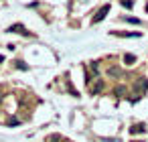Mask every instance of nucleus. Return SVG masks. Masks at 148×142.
Wrapping results in <instances>:
<instances>
[{
	"label": "nucleus",
	"mask_w": 148,
	"mask_h": 142,
	"mask_svg": "<svg viewBox=\"0 0 148 142\" xmlns=\"http://www.w3.org/2000/svg\"><path fill=\"white\" fill-rule=\"evenodd\" d=\"M148 89V79L146 77H140L136 83H134V91H136V97H130V102L134 104V102H138L140 97H142V93Z\"/></svg>",
	"instance_id": "obj_1"
},
{
	"label": "nucleus",
	"mask_w": 148,
	"mask_h": 142,
	"mask_svg": "<svg viewBox=\"0 0 148 142\" xmlns=\"http://www.w3.org/2000/svg\"><path fill=\"white\" fill-rule=\"evenodd\" d=\"M108 12H110V4H103V6H101V8H99V10H97V14H95V16H93V19H91V23H93V25H95V23H99V21H103V19H106V14H108Z\"/></svg>",
	"instance_id": "obj_2"
},
{
	"label": "nucleus",
	"mask_w": 148,
	"mask_h": 142,
	"mask_svg": "<svg viewBox=\"0 0 148 142\" xmlns=\"http://www.w3.org/2000/svg\"><path fill=\"white\" fill-rule=\"evenodd\" d=\"M8 33H23V35H31L23 25H12V27H8Z\"/></svg>",
	"instance_id": "obj_3"
},
{
	"label": "nucleus",
	"mask_w": 148,
	"mask_h": 142,
	"mask_svg": "<svg viewBox=\"0 0 148 142\" xmlns=\"http://www.w3.org/2000/svg\"><path fill=\"white\" fill-rule=\"evenodd\" d=\"M130 132H132V134H144V132H146V126H144V124H134V126L130 128Z\"/></svg>",
	"instance_id": "obj_4"
},
{
	"label": "nucleus",
	"mask_w": 148,
	"mask_h": 142,
	"mask_svg": "<svg viewBox=\"0 0 148 142\" xmlns=\"http://www.w3.org/2000/svg\"><path fill=\"white\" fill-rule=\"evenodd\" d=\"M124 63H126V65H134V63H136V57H134L132 53H126V55H124Z\"/></svg>",
	"instance_id": "obj_5"
},
{
	"label": "nucleus",
	"mask_w": 148,
	"mask_h": 142,
	"mask_svg": "<svg viewBox=\"0 0 148 142\" xmlns=\"http://www.w3.org/2000/svg\"><path fill=\"white\" fill-rule=\"evenodd\" d=\"M108 75H112V77H118V75H120V69H118V67H114V65H112V67H110V69H108Z\"/></svg>",
	"instance_id": "obj_6"
},
{
	"label": "nucleus",
	"mask_w": 148,
	"mask_h": 142,
	"mask_svg": "<svg viewBox=\"0 0 148 142\" xmlns=\"http://www.w3.org/2000/svg\"><path fill=\"white\" fill-rule=\"evenodd\" d=\"M124 93H126V87H124V85H118V87H116V95L120 97V95H124Z\"/></svg>",
	"instance_id": "obj_7"
},
{
	"label": "nucleus",
	"mask_w": 148,
	"mask_h": 142,
	"mask_svg": "<svg viewBox=\"0 0 148 142\" xmlns=\"http://www.w3.org/2000/svg\"><path fill=\"white\" fill-rule=\"evenodd\" d=\"M122 6H126V8H132V6H134V2H132V0H122Z\"/></svg>",
	"instance_id": "obj_8"
},
{
	"label": "nucleus",
	"mask_w": 148,
	"mask_h": 142,
	"mask_svg": "<svg viewBox=\"0 0 148 142\" xmlns=\"http://www.w3.org/2000/svg\"><path fill=\"white\" fill-rule=\"evenodd\" d=\"M99 89H103V83H101V79H99V81H97V85L93 87V93H97Z\"/></svg>",
	"instance_id": "obj_9"
},
{
	"label": "nucleus",
	"mask_w": 148,
	"mask_h": 142,
	"mask_svg": "<svg viewBox=\"0 0 148 142\" xmlns=\"http://www.w3.org/2000/svg\"><path fill=\"white\" fill-rule=\"evenodd\" d=\"M126 21H128V23H134V25H140V21L134 19V16H126Z\"/></svg>",
	"instance_id": "obj_10"
},
{
	"label": "nucleus",
	"mask_w": 148,
	"mask_h": 142,
	"mask_svg": "<svg viewBox=\"0 0 148 142\" xmlns=\"http://www.w3.org/2000/svg\"><path fill=\"white\" fill-rule=\"evenodd\" d=\"M16 67H18V69H27V65H25L23 61H16Z\"/></svg>",
	"instance_id": "obj_11"
},
{
	"label": "nucleus",
	"mask_w": 148,
	"mask_h": 142,
	"mask_svg": "<svg viewBox=\"0 0 148 142\" xmlns=\"http://www.w3.org/2000/svg\"><path fill=\"white\" fill-rule=\"evenodd\" d=\"M132 142H142V140H132Z\"/></svg>",
	"instance_id": "obj_12"
},
{
	"label": "nucleus",
	"mask_w": 148,
	"mask_h": 142,
	"mask_svg": "<svg viewBox=\"0 0 148 142\" xmlns=\"http://www.w3.org/2000/svg\"><path fill=\"white\" fill-rule=\"evenodd\" d=\"M146 10H148V4H146Z\"/></svg>",
	"instance_id": "obj_13"
}]
</instances>
